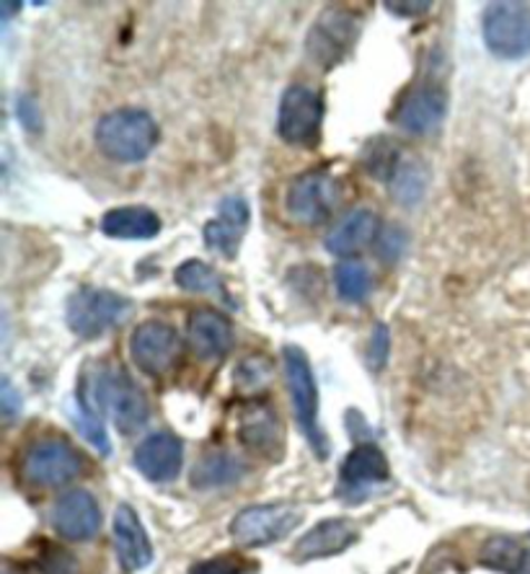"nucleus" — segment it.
<instances>
[{"instance_id":"c85d7f7f","label":"nucleus","mask_w":530,"mask_h":574,"mask_svg":"<svg viewBox=\"0 0 530 574\" xmlns=\"http://www.w3.org/2000/svg\"><path fill=\"white\" fill-rule=\"evenodd\" d=\"M272 380V363L264 355H252L241 360L236 370V388L244 394H256V390L267 388Z\"/></svg>"},{"instance_id":"7c9ffc66","label":"nucleus","mask_w":530,"mask_h":574,"mask_svg":"<svg viewBox=\"0 0 530 574\" xmlns=\"http://www.w3.org/2000/svg\"><path fill=\"white\" fill-rule=\"evenodd\" d=\"M389 353H391L389 326L379 324L371 334V345H367V365H371V370H383L385 363H389Z\"/></svg>"},{"instance_id":"473e14b6","label":"nucleus","mask_w":530,"mask_h":574,"mask_svg":"<svg viewBox=\"0 0 530 574\" xmlns=\"http://www.w3.org/2000/svg\"><path fill=\"white\" fill-rule=\"evenodd\" d=\"M244 572H246V562H241L238 556H218V560L195 564L189 574H244Z\"/></svg>"},{"instance_id":"4468645a","label":"nucleus","mask_w":530,"mask_h":574,"mask_svg":"<svg viewBox=\"0 0 530 574\" xmlns=\"http://www.w3.org/2000/svg\"><path fill=\"white\" fill-rule=\"evenodd\" d=\"M184 448L179 437L171 433H156L143 441L135 451V468L156 484L174 482L181 474Z\"/></svg>"},{"instance_id":"c756f323","label":"nucleus","mask_w":530,"mask_h":574,"mask_svg":"<svg viewBox=\"0 0 530 574\" xmlns=\"http://www.w3.org/2000/svg\"><path fill=\"white\" fill-rule=\"evenodd\" d=\"M80 417H78V425H80V433L86 435V441L94 445L96 451L99 453H104V456H109L111 453V443H109V435H107V429H104V422H101V417L99 414H96L91 406L88 404H84L80 402Z\"/></svg>"},{"instance_id":"a878e982","label":"nucleus","mask_w":530,"mask_h":574,"mask_svg":"<svg viewBox=\"0 0 530 574\" xmlns=\"http://www.w3.org/2000/svg\"><path fill=\"white\" fill-rule=\"evenodd\" d=\"M334 285L342 300L360 303L367 298V293H371V273H367L363 261L344 259L334 269Z\"/></svg>"},{"instance_id":"bb28decb","label":"nucleus","mask_w":530,"mask_h":574,"mask_svg":"<svg viewBox=\"0 0 530 574\" xmlns=\"http://www.w3.org/2000/svg\"><path fill=\"white\" fill-rule=\"evenodd\" d=\"M428 179H430V174L420 161L401 166L399 174L391 181V191H393V197H396V202L406 205V207L420 202V199L424 197V189H428Z\"/></svg>"},{"instance_id":"f8f14e48","label":"nucleus","mask_w":530,"mask_h":574,"mask_svg":"<svg viewBox=\"0 0 530 574\" xmlns=\"http://www.w3.org/2000/svg\"><path fill=\"white\" fill-rule=\"evenodd\" d=\"M52 528L68 541H91L101 528V509L94 494L86 489H70L55 502Z\"/></svg>"},{"instance_id":"20e7f679","label":"nucleus","mask_w":530,"mask_h":574,"mask_svg":"<svg viewBox=\"0 0 530 574\" xmlns=\"http://www.w3.org/2000/svg\"><path fill=\"white\" fill-rule=\"evenodd\" d=\"M132 314L130 300L104 287H80L68 300L66 321L80 339H99Z\"/></svg>"},{"instance_id":"4be33fe9","label":"nucleus","mask_w":530,"mask_h":574,"mask_svg":"<svg viewBox=\"0 0 530 574\" xmlns=\"http://www.w3.org/2000/svg\"><path fill=\"white\" fill-rule=\"evenodd\" d=\"M241 443L248 445V448L269 453L279 448L283 443V427H279V419L275 412L267 409V406H254V409H246L244 419H241Z\"/></svg>"},{"instance_id":"2f4dec72","label":"nucleus","mask_w":530,"mask_h":574,"mask_svg":"<svg viewBox=\"0 0 530 574\" xmlns=\"http://www.w3.org/2000/svg\"><path fill=\"white\" fill-rule=\"evenodd\" d=\"M406 241H409V238H406L404 230L396 228V226H391V228L383 230V234L379 236V241H375V244H379L381 257L391 265V261H396L401 257V251H404Z\"/></svg>"},{"instance_id":"393cba45","label":"nucleus","mask_w":530,"mask_h":574,"mask_svg":"<svg viewBox=\"0 0 530 574\" xmlns=\"http://www.w3.org/2000/svg\"><path fill=\"white\" fill-rule=\"evenodd\" d=\"M360 164H363V169L367 177L379 179V181H393V177H396L401 164H399V146L389 138H383V135H379V138L367 140L363 154H360Z\"/></svg>"},{"instance_id":"7ed1b4c3","label":"nucleus","mask_w":530,"mask_h":574,"mask_svg":"<svg viewBox=\"0 0 530 574\" xmlns=\"http://www.w3.org/2000/svg\"><path fill=\"white\" fill-rule=\"evenodd\" d=\"M283 363H285V376H287V390H291V398H293L295 419H298L305 441L311 443V448L316 451V456L326 458L328 437L324 429H321V422H318V388H316V378H313L308 355H305L298 345H287L283 349Z\"/></svg>"},{"instance_id":"9d476101","label":"nucleus","mask_w":530,"mask_h":574,"mask_svg":"<svg viewBox=\"0 0 530 574\" xmlns=\"http://www.w3.org/2000/svg\"><path fill=\"white\" fill-rule=\"evenodd\" d=\"M84 472V458L68 441L45 437L27 451L21 474L35 486H66Z\"/></svg>"},{"instance_id":"dca6fc26","label":"nucleus","mask_w":530,"mask_h":574,"mask_svg":"<svg viewBox=\"0 0 530 574\" xmlns=\"http://www.w3.org/2000/svg\"><path fill=\"white\" fill-rule=\"evenodd\" d=\"M115 548L119 564L127 572L146 570L153 564V544L146 525L140 523L138 513L130 505H119L115 513Z\"/></svg>"},{"instance_id":"72a5a7b5","label":"nucleus","mask_w":530,"mask_h":574,"mask_svg":"<svg viewBox=\"0 0 530 574\" xmlns=\"http://www.w3.org/2000/svg\"><path fill=\"white\" fill-rule=\"evenodd\" d=\"M218 218H226L246 230L248 220H252V210H248V202L244 197H226L218 207Z\"/></svg>"},{"instance_id":"b1692460","label":"nucleus","mask_w":530,"mask_h":574,"mask_svg":"<svg viewBox=\"0 0 530 574\" xmlns=\"http://www.w3.org/2000/svg\"><path fill=\"white\" fill-rule=\"evenodd\" d=\"M174 280L181 287V290H187V293L215 295V298L228 300L226 283H223L218 269L205 265V261H199V259H189V261H184V265L176 267Z\"/></svg>"},{"instance_id":"e433bc0d","label":"nucleus","mask_w":530,"mask_h":574,"mask_svg":"<svg viewBox=\"0 0 530 574\" xmlns=\"http://www.w3.org/2000/svg\"><path fill=\"white\" fill-rule=\"evenodd\" d=\"M385 8L396 16H424L432 8V3H385Z\"/></svg>"},{"instance_id":"6ab92c4d","label":"nucleus","mask_w":530,"mask_h":574,"mask_svg":"<svg viewBox=\"0 0 530 574\" xmlns=\"http://www.w3.org/2000/svg\"><path fill=\"white\" fill-rule=\"evenodd\" d=\"M381 220L373 210H355L326 236V251L334 257H352L379 241Z\"/></svg>"},{"instance_id":"aec40b11","label":"nucleus","mask_w":530,"mask_h":574,"mask_svg":"<svg viewBox=\"0 0 530 574\" xmlns=\"http://www.w3.org/2000/svg\"><path fill=\"white\" fill-rule=\"evenodd\" d=\"M160 230V218L150 207L127 205L115 207L101 218V234L119 241H148Z\"/></svg>"},{"instance_id":"c9c22d12","label":"nucleus","mask_w":530,"mask_h":574,"mask_svg":"<svg viewBox=\"0 0 530 574\" xmlns=\"http://www.w3.org/2000/svg\"><path fill=\"white\" fill-rule=\"evenodd\" d=\"M0 406H3L6 417H13L21 409V396H16V390L8 380H3V386H0Z\"/></svg>"},{"instance_id":"5701e85b","label":"nucleus","mask_w":530,"mask_h":574,"mask_svg":"<svg viewBox=\"0 0 530 574\" xmlns=\"http://www.w3.org/2000/svg\"><path fill=\"white\" fill-rule=\"evenodd\" d=\"M481 567L504 574H530V552L510 536H494L481 546Z\"/></svg>"},{"instance_id":"a211bd4d","label":"nucleus","mask_w":530,"mask_h":574,"mask_svg":"<svg viewBox=\"0 0 530 574\" xmlns=\"http://www.w3.org/2000/svg\"><path fill=\"white\" fill-rule=\"evenodd\" d=\"M383 482H389V461H385L379 445L363 443L344 458L340 476L342 494H350L352 497V494L365 492L367 486H379Z\"/></svg>"},{"instance_id":"39448f33","label":"nucleus","mask_w":530,"mask_h":574,"mask_svg":"<svg viewBox=\"0 0 530 574\" xmlns=\"http://www.w3.org/2000/svg\"><path fill=\"white\" fill-rule=\"evenodd\" d=\"M324 93L308 83L287 86L277 111V132L287 146L316 148L324 125Z\"/></svg>"},{"instance_id":"9b49d317","label":"nucleus","mask_w":530,"mask_h":574,"mask_svg":"<svg viewBox=\"0 0 530 574\" xmlns=\"http://www.w3.org/2000/svg\"><path fill=\"white\" fill-rule=\"evenodd\" d=\"M130 355L143 373H148V376H164L179 360L181 339L174 326L146 321L132 331Z\"/></svg>"},{"instance_id":"f704fd0d","label":"nucleus","mask_w":530,"mask_h":574,"mask_svg":"<svg viewBox=\"0 0 530 574\" xmlns=\"http://www.w3.org/2000/svg\"><path fill=\"white\" fill-rule=\"evenodd\" d=\"M16 115H19V122L23 130L29 132L42 130V111H39L37 101L31 99V96H21V99L16 101Z\"/></svg>"},{"instance_id":"2eb2a0df","label":"nucleus","mask_w":530,"mask_h":574,"mask_svg":"<svg viewBox=\"0 0 530 574\" xmlns=\"http://www.w3.org/2000/svg\"><path fill=\"white\" fill-rule=\"evenodd\" d=\"M189 347L203 360H218L226 357L233 347V326L220 310L195 308L187 318Z\"/></svg>"},{"instance_id":"cd10ccee","label":"nucleus","mask_w":530,"mask_h":574,"mask_svg":"<svg viewBox=\"0 0 530 574\" xmlns=\"http://www.w3.org/2000/svg\"><path fill=\"white\" fill-rule=\"evenodd\" d=\"M241 236H244V228H238L236 222H230L226 218H215L203 228L205 244L210 246L213 251H218L228 259H236Z\"/></svg>"},{"instance_id":"f3484780","label":"nucleus","mask_w":530,"mask_h":574,"mask_svg":"<svg viewBox=\"0 0 530 574\" xmlns=\"http://www.w3.org/2000/svg\"><path fill=\"white\" fill-rule=\"evenodd\" d=\"M357 541V525L347 517H332V521H321L318 525L305 533L295 544V560H326V556L342 554Z\"/></svg>"},{"instance_id":"f257e3e1","label":"nucleus","mask_w":530,"mask_h":574,"mask_svg":"<svg viewBox=\"0 0 530 574\" xmlns=\"http://www.w3.org/2000/svg\"><path fill=\"white\" fill-rule=\"evenodd\" d=\"M96 146L115 164H140L158 146V125L143 109H115L96 125Z\"/></svg>"},{"instance_id":"423d86ee","label":"nucleus","mask_w":530,"mask_h":574,"mask_svg":"<svg viewBox=\"0 0 530 574\" xmlns=\"http://www.w3.org/2000/svg\"><path fill=\"white\" fill-rule=\"evenodd\" d=\"M481 34L489 52L500 60H520L530 55V6L502 0L489 3L481 19Z\"/></svg>"},{"instance_id":"6e6552de","label":"nucleus","mask_w":530,"mask_h":574,"mask_svg":"<svg viewBox=\"0 0 530 574\" xmlns=\"http://www.w3.org/2000/svg\"><path fill=\"white\" fill-rule=\"evenodd\" d=\"M303 523V513L291 505H256L233 517L230 536L238 546L259 548L283 541Z\"/></svg>"},{"instance_id":"ddd939ff","label":"nucleus","mask_w":530,"mask_h":574,"mask_svg":"<svg viewBox=\"0 0 530 574\" xmlns=\"http://www.w3.org/2000/svg\"><path fill=\"white\" fill-rule=\"evenodd\" d=\"M448 93L443 86L422 83L401 99L396 109V125L404 132L428 135L445 119Z\"/></svg>"},{"instance_id":"f03ea898","label":"nucleus","mask_w":530,"mask_h":574,"mask_svg":"<svg viewBox=\"0 0 530 574\" xmlns=\"http://www.w3.org/2000/svg\"><path fill=\"white\" fill-rule=\"evenodd\" d=\"M360 31H363V19H360V13L350 11V8L332 6L321 11L318 19L308 29V37H305L308 62L321 70L336 68L355 50Z\"/></svg>"},{"instance_id":"1a4fd4ad","label":"nucleus","mask_w":530,"mask_h":574,"mask_svg":"<svg viewBox=\"0 0 530 574\" xmlns=\"http://www.w3.org/2000/svg\"><path fill=\"white\" fill-rule=\"evenodd\" d=\"M94 388L96 402H99L104 412L111 414V419H115V425L122 433L130 435L148 422V398L125 370H101L96 376Z\"/></svg>"},{"instance_id":"0eeeda50","label":"nucleus","mask_w":530,"mask_h":574,"mask_svg":"<svg viewBox=\"0 0 530 574\" xmlns=\"http://www.w3.org/2000/svg\"><path fill=\"white\" fill-rule=\"evenodd\" d=\"M342 199L340 181L326 169H313L301 174L298 179L287 187L285 210L291 218L305 228L324 226L332 218L336 205Z\"/></svg>"},{"instance_id":"412c9836","label":"nucleus","mask_w":530,"mask_h":574,"mask_svg":"<svg viewBox=\"0 0 530 574\" xmlns=\"http://www.w3.org/2000/svg\"><path fill=\"white\" fill-rule=\"evenodd\" d=\"M244 474H246L244 461H238L233 453L215 451L197 461L189 474V482L195 489H218V486H230L241 482V476Z\"/></svg>"}]
</instances>
